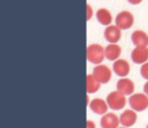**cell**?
I'll list each match as a JSON object with an SVG mask.
<instances>
[{
    "instance_id": "cell-1",
    "label": "cell",
    "mask_w": 148,
    "mask_h": 128,
    "mask_svg": "<svg viewBox=\"0 0 148 128\" xmlns=\"http://www.w3.org/2000/svg\"><path fill=\"white\" fill-rule=\"evenodd\" d=\"M87 59L89 62L101 65L105 58V48L99 44H90L87 47Z\"/></svg>"
},
{
    "instance_id": "cell-2",
    "label": "cell",
    "mask_w": 148,
    "mask_h": 128,
    "mask_svg": "<svg viewBox=\"0 0 148 128\" xmlns=\"http://www.w3.org/2000/svg\"><path fill=\"white\" fill-rule=\"evenodd\" d=\"M128 103L133 111H145L148 107V96L145 93H134L130 97Z\"/></svg>"
},
{
    "instance_id": "cell-3",
    "label": "cell",
    "mask_w": 148,
    "mask_h": 128,
    "mask_svg": "<svg viewBox=\"0 0 148 128\" xmlns=\"http://www.w3.org/2000/svg\"><path fill=\"white\" fill-rule=\"evenodd\" d=\"M106 103L109 105L110 108L112 110H121L125 107L126 105V98L123 93H120L119 91H112L106 97Z\"/></svg>"
},
{
    "instance_id": "cell-4",
    "label": "cell",
    "mask_w": 148,
    "mask_h": 128,
    "mask_svg": "<svg viewBox=\"0 0 148 128\" xmlns=\"http://www.w3.org/2000/svg\"><path fill=\"white\" fill-rule=\"evenodd\" d=\"M134 23V16L128 10H123L118 13L116 16V25L120 30H127L130 29Z\"/></svg>"
},
{
    "instance_id": "cell-5",
    "label": "cell",
    "mask_w": 148,
    "mask_h": 128,
    "mask_svg": "<svg viewBox=\"0 0 148 128\" xmlns=\"http://www.w3.org/2000/svg\"><path fill=\"white\" fill-rule=\"evenodd\" d=\"M92 75L94 77L102 84V83H108L111 80V69L105 66V65H97L94 69H92Z\"/></svg>"
},
{
    "instance_id": "cell-6",
    "label": "cell",
    "mask_w": 148,
    "mask_h": 128,
    "mask_svg": "<svg viewBox=\"0 0 148 128\" xmlns=\"http://www.w3.org/2000/svg\"><path fill=\"white\" fill-rule=\"evenodd\" d=\"M104 38L110 44H116L121 38V30L117 25H109L104 30Z\"/></svg>"
},
{
    "instance_id": "cell-7",
    "label": "cell",
    "mask_w": 148,
    "mask_h": 128,
    "mask_svg": "<svg viewBox=\"0 0 148 128\" xmlns=\"http://www.w3.org/2000/svg\"><path fill=\"white\" fill-rule=\"evenodd\" d=\"M117 91H119L120 93H123L124 96L127 95H133L134 92V83L132 80L123 77L117 82Z\"/></svg>"
},
{
    "instance_id": "cell-8",
    "label": "cell",
    "mask_w": 148,
    "mask_h": 128,
    "mask_svg": "<svg viewBox=\"0 0 148 128\" xmlns=\"http://www.w3.org/2000/svg\"><path fill=\"white\" fill-rule=\"evenodd\" d=\"M89 107L94 113L99 114V115H104V114H106L109 105L105 100H103L101 98H95L89 103Z\"/></svg>"
},
{
    "instance_id": "cell-9",
    "label": "cell",
    "mask_w": 148,
    "mask_h": 128,
    "mask_svg": "<svg viewBox=\"0 0 148 128\" xmlns=\"http://www.w3.org/2000/svg\"><path fill=\"white\" fill-rule=\"evenodd\" d=\"M131 59L135 63H145L148 60V47H135L131 52Z\"/></svg>"
},
{
    "instance_id": "cell-10",
    "label": "cell",
    "mask_w": 148,
    "mask_h": 128,
    "mask_svg": "<svg viewBox=\"0 0 148 128\" xmlns=\"http://www.w3.org/2000/svg\"><path fill=\"white\" fill-rule=\"evenodd\" d=\"M119 116L114 113H106L101 119V127L102 128H119Z\"/></svg>"
},
{
    "instance_id": "cell-11",
    "label": "cell",
    "mask_w": 148,
    "mask_h": 128,
    "mask_svg": "<svg viewBox=\"0 0 148 128\" xmlns=\"http://www.w3.org/2000/svg\"><path fill=\"white\" fill-rule=\"evenodd\" d=\"M136 113L133 110H125L120 116H119V122L124 127H131L136 122Z\"/></svg>"
},
{
    "instance_id": "cell-12",
    "label": "cell",
    "mask_w": 148,
    "mask_h": 128,
    "mask_svg": "<svg viewBox=\"0 0 148 128\" xmlns=\"http://www.w3.org/2000/svg\"><path fill=\"white\" fill-rule=\"evenodd\" d=\"M132 43L135 47H147L148 45V35L142 30H136L131 36Z\"/></svg>"
},
{
    "instance_id": "cell-13",
    "label": "cell",
    "mask_w": 148,
    "mask_h": 128,
    "mask_svg": "<svg viewBox=\"0 0 148 128\" xmlns=\"http://www.w3.org/2000/svg\"><path fill=\"white\" fill-rule=\"evenodd\" d=\"M112 69L113 71L120 76V77H125L126 75H128L130 73V65L126 60L124 59H118L113 62V66H112Z\"/></svg>"
},
{
    "instance_id": "cell-14",
    "label": "cell",
    "mask_w": 148,
    "mask_h": 128,
    "mask_svg": "<svg viewBox=\"0 0 148 128\" xmlns=\"http://www.w3.org/2000/svg\"><path fill=\"white\" fill-rule=\"evenodd\" d=\"M121 53V47L118 44H109L105 47V58L111 61L118 60L119 55Z\"/></svg>"
},
{
    "instance_id": "cell-15",
    "label": "cell",
    "mask_w": 148,
    "mask_h": 128,
    "mask_svg": "<svg viewBox=\"0 0 148 128\" xmlns=\"http://www.w3.org/2000/svg\"><path fill=\"white\" fill-rule=\"evenodd\" d=\"M96 18H97V21H98L101 24L108 25V27H109V25L111 24V22H112V15H111L110 10L106 9V8H101V9H98V10L96 12Z\"/></svg>"
},
{
    "instance_id": "cell-16",
    "label": "cell",
    "mask_w": 148,
    "mask_h": 128,
    "mask_svg": "<svg viewBox=\"0 0 148 128\" xmlns=\"http://www.w3.org/2000/svg\"><path fill=\"white\" fill-rule=\"evenodd\" d=\"M101 86V83L94 77L92 74H89L87 75V78H86V89H87V92L88 93H95Z\"/></svg>"
},
{
    "instance_id": "cell-17",
    "label": "cell",
    "mask_w": 148,
    "mask_h": 128,
    "mask_svg": "<svg viewBox=\"0 0 148 128\" xmlns=\"http://www.w3.org/2000/svg\"><path fill=\"white\" fill-rule=\"evenodd\" d=\"M140 74L143 78L148 80V62H145L140 68Z\"/></svg>"
},
{
    "instance_id": "cell-18",
    "label": "cell",
    "mask_w": 148,
    "mask_h": 128,
    "mask_svg": "<svg viewBox=\"0 0 148 128\" xmlns=\"http://www.w3.org/2000/svg\"><path fill=\"white\" fill-rule=\"evenodd\" d=\"M86 8H87V17L86 18H87V21H89L91 18V16H92V8H91V6L89 3H87Z\"/></svg>"
},
{
    "instance_id": "cell-19",
    "label": "cell",
    "mask_w": 148,
    "mask_h": 128,
    "mask_svg": "<svg viewBox=\"0 0 148 128\" xmlns=\"http://www.w3.org/2000/svg\"><path fill=\"white\" fill-rule=\"evenodd\" d=\"M87 128H96V126L91 120H87Z\"/></svg>"
},
{
    "instance_id": "cell-20",
    "label": "cell",
    "mask_w": 148,
    "mask_h": 128,
    "mask_svg": "<svg viewBox=\"0 0 148 128\" xmlns=\"http://www.w3.org/2000/svg\"><path fill=\"white\" fill-rule=\"evenodd\" d=\"M143 92H145V95H147L148 96V81L146 82V84L143 85Z\"/></svg>"
},
{
    "instance_id": "cell-21",
    "label": "cell",
    "mask_w": 148,
    "mask_h": 128,
    "mask_svg": "<svg viewBox=\"0 0 148 128\" xmlns=\"http://www.w3.org/2000/svg\"><path fill=\"white\" fill-rule=\"evenodd\" d=\"M130 3H132V5H139L142 0H127Z\"/></svg>"
},
{
    "instance_id": "cell-22",
    "label": "cell",
    "mask_w": 148,
    "mask_h": 128,
    "mask_svg": "<svg viewBox=\"0 0 148 128\" xmlns=\"http://www.w3.org/2000/svg\"><path fill=\"white\" fill-rule=\"evenodd\" d=\"M119 128H127V127H119Z\"/></svg>"
},
{
    "instance_id": "cell-23",
    "label": "cell",
    "mask_w": 148,
    "mask_h": 128,
    "mask_svg": "<svg viewBox=\"0 0 148 128\" xmlns=\"http://www.w3.org/2000/svg\"><path fill=\"white\" fill-rule=\"evenodd\" d=\"M146 128H148V125H147V127H146Z\"/></svg>"
}]
</instances>
